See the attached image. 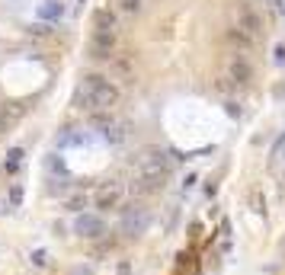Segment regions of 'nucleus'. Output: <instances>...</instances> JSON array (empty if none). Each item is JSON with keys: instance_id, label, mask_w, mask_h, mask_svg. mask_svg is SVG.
Segmentation results:
<instances>
[{"instance_id": "f03ea898", "label": "nucleus", "mask_w": 285, "mask_h": 275, "mask_svg": "<svg viewBox=\"0 0 285 275\" xmlns=\"http://www.w3.org/2000/svg\"><path fill=\"white\" fill-rule=\"evenodd\" d=\"M116 38H119V26L116 16L109 10H96L93 13V35H90V58L96 61H109L116 52Z\"/></svg>"}, {"instance_id": "4be33fe9", "label": "nucleus", "mask_w": 285, "mask_h": 275, "mask_svg": "<svg viewBox=\"0 0 285 275\" xmlns=\"http://www.w3.org/2000/svg\"><path fill=\"white\" fill-rule=\"evenodd\" d=\"M74 275H90V272H84V269H77V272H74Z\"/></svg>"}, {"instance_id": "9d476101", "label": "nucleus", "mask_w": 285, "mask_h": 275, "mask_svg": "<svg viewBox=\"0 0 285 275\" xmlns=\"http://www.w3.org/2000/svg\"><path fill=\"white\" fill-rule=\"evenodd\" d=\"M23 115H26V106L19 100H10L0 106V131H13L16 125L23 122Z\"/></svg>"}, {"instance_id": "20e7f679", "label": "nucleus", "mask_w": 285, "mask_h": 275, "mask_svg": "<svg viewBox=\"0 0 285 275\" xmlns=\"http://www.w3.org/2000/svg\"><path fill=\"white\" fill-rule=\"evenodd\" d=\"M122 202H125V183H119V179H106V183H100L96 192H93V208H96V214L116 211V208H122Z\"/></svg>"}, {"instance_id": "6e6552de", "label": "nucleus", "mask_w": 285, "mask_h": 275, "mask_svg": "<svg viewBox=\"0 0 285 275\" xmlns=\"http://www.w3.org/2000/svg\"><path fill=\"white\" fill-rule=\"evenodd\" d=\"M106 218L103 214H93V211H80L77 218H74V234L84 240H100L103 234H106Z\"/></svg>"}, {"instance_id": "f257e3e1", "label": "nucleus", "mask_w": 285, "mask_h": 275, "mask_svg": "<svg viewBox=\"0 0 285 275\" xmlns=\"http://www.w3.org/2000/svg\"><path fill=\"white\" fill-rule=\"evenodd\" d=\"M119 100H122V90L103 74H87L74 90V106L80 112H112Z\"/></svg>"}, {"instance_id": "6ab92c4d", "label": "nucleus", "mask_w": 285, "mask_h": 275, "mask_svg": "<svg viewBox=\"0 0 285 275\" xmlns=\"http://www.w3.org/2000/svg\"><path fill=\"white\" fill-rule=\"evenodd\" d=\"M29 35L48 38V35H52V26H48V23H36V26H29Z\"/></svg>"}, {"instance_id": "7ed1b4c3", "label": "nucleus", "mask_w": 285, "mask_h": 275, "mask_svg": "<svg viewBox=\"0 0 285 275\" xmlns=\"http://www.w3.org/2000/svg\"><path fill=\"white\" fill-rule=\"evenodd\" d=\"M131 170L135 173H163L170 176L173 173V160H170V154L163 147H141L135 157H131Z\"/></svg>"}, {"instance_id": "ddd939ff", "label": "nucleus", "mask_w": 285, "mask_h": 275, "mask_svg": "<svg viewBox=\"0 0 285 275\" xmlns=\"http://www.w3.org/2000/svg\"><path fill=\"white\" fill-rule=\"evenodd\" d=\"M61 16H64V7L58 3V0H45V3L39 7V19H45V23H58Z\"/></svg>"}, {"instance_id": "0eeeda50", "label": "nucleus", "mask_w": 285, "mask_h": 275, "mask_svg": "<svg viewBox=\"0 0 285 275\" xmlns=\"http://www.w3.org/2000/svg\"><path fill=\"white\" fill-rule=\"evenodd\" d=\"M224 80L234 86V90H244V86H250V80H253V68H250V61H247L244 54H231L228 58V64H224Z\"/></svg>"}, {"instance_id": "f8f14e48", "label": "nucleus", "mask_w": 285, "mask_h": 275, "mask_svg": "<svg viewBox=\"0 0 285 275\" xmlns=\"http://www.w3.org/2000/svg\"><path fill=\"white\" fill-rule=\"evenodd\" d=\"M269 170L272 173L285 170V135L276 138V144H272V151H269Z\"/></svg>"}, {"instance_id": "aec40b11", "label": "nucleus", "mask_w": 285, "mask_h": 275, "mask_svg": "<svg viewBox=\"0 0 285 275\" xmlns=\"http://www.w3.org/2000/svg\"><path fill=\"white\" fill-rule=\"evenodd\" d=\"M253 211L266 214V199H260V192H253Z\"/></svg>"}, {"instance_id": "f3484780", "label": "nucleus", "mask_w": 285, "mask_h": 275, "mask_svg": "<svg viewBox=\"0 0 285 275\" xmlns=\"http://www.w3.org/2000/svg\"><path fill=\"white\" fill-rule=\"evenodd\" d=\"M48 259H52V256H48V250H42V246L29 253V262H32L36 269H45V266H48Z\"/></svg>"}, {"instance_id": "4468645a", "label": "nucleus", "mask_w": 285, "mask_h": 275, "mask_svg": "<svg viewBox=\"0 0 285 275\" xmlns=\"http://www.w3.org/2000/svg\"><path fill=\"white\" fill-rule=\"evenodd\" d=\"M228 42H231V45H237V48H244V52H250V48L256 45L253 38H250V35H244V32L237 29V26H231V29H228Z\"/></svg>"}, {"instance_id": "1a4fd4ad", "label": "nucleus", "mask_w": 285, "mask_h": 275, "mask_svg": "<svg viewBox=\"0 0 285 275\" xmlns=\"http://www.w3.org/2000/svg\"><path fill=\"white\" fill-rule=\"evenodd\" d=\"M234 26H237L244 35H250L253 42H260V38L266 35V29H263V16L256 13L250 3H240V7H237V23H234Z\"/></svg>"}, {"instance_id": "a211bd4d", "label": "nucleus", "mask_w": 285, "mask_h": 275, "mask_svg": "<svg viewBox=\"0 0 285 275\" xmlns=\"http://www.w3.org/2000/svg\"><path fill=\"white\" fill-rule=\"evenodd\" d=\"M119 10H122V13H128V16H135L141 10V0H119Z\"/></svg>"}, {"instance_id": "2eb2a0df", "label": "nucleus", "mask_w": 285, "mask_h": 275, "mask_svg": "<svg viewBox=\"0 0 285 275\" xmlns=\"http://www.w3.org/2000/svg\"><path fill=\"white\" fill-rule=\"evenodd\" d=\"M7 205H10V208H23V186H19V183H10V189H7Z\"/></svg>"}, {"instance_id": "412c9836", "label": "nucleus", "mask_w": 285, "mask_h": 275, "mask_svg": "<svg viewBox=\"0 0 285 275\" xmlns=\"http://www.w3.org/2000/svg\"><path fill=\"white\" fill-rule=\"evenodd\" d=\"M228 115H237V119H240V106H234V103H228Z\"/></svg>"}, {"instance_id": "dca6fc26", "label": "nucleus", "mask_w": 285, "mask_h": 275, "mask_svg": "<svg viewBox=\"0 0 285 275\" xmlns=\"http://www.w3.org/2000/svg\"><path fill=\"white\" fill-rule=\"evenodd\" d=\"M87 202H90V195H87V192H74V195H71V199L68 202H64V205H68L71 208V211H84V208H87Z\"/></svg>"}, {"instance_id": "9b49d317", "label": "nucleus", "mask_w": 285, "mask_h": 275, "mask_svg": "<svg viewBox=\"0 0 285 275\" xmlns=\"http://www.w3.org/2000/svg\"><path fill=\"white\" fill-rule=\"evenodd\" d=\"M23 160H26V151H23V147H10V151H7V160H3V173L16 176V173H19V167H23Z\"/></svg>"}, {"instance_id": "39448f33", "label": "nucleus", "mask_w": 285, "mask_h": 275, "mask_svg": "<svg viewBox=\"0 0 285 275\" xmlns=\"http://www.w3.org/2000/svg\"><path fill=\"white\" fill-rule=\"evenodd\" d=\"M167 179L170 176H163V173H135L131 183L125 186V192H131L135 199H151V195H160L167 189Z\"/></svg>"}, {"instance_id": "423d86ee", "label": "nucleus", "mask_w": 285, "mask_h": 275, "mask_svg": "<svg viewBox=\"0 0 285 275\" xmlns=\"http://www.w3.org/2000/svg\"><path fill=\"white\" fill-rule=\"evenodd\" d=\"M151 227V211L144 205H131L122 211V221H119V230L125 237H141L144 230Z\"/></svg>"}]
</instances>
